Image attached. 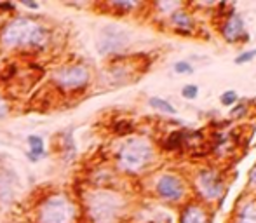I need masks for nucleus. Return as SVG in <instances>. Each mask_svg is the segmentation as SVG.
Listing matches in <instances>:
<instances>
[{"instance_id": "nucleus-1", "label": "nucleus", "mask_w": 256, "mask_h": 223, "mask_svg": "<svg viewBox=\"0 0 256 223\" xmlns=\"http://www.w3.org/2000/svg\"><path fill=\"white\" fill-rule=\"evenodd\" d=\"M49 40V28L30 18H14L0 30V44L6 49H42Z\"/></svg>"}, {"instance_id": "nucleus-2", "label": "nucleus", "mask_w": 256, "mask_h": 223, "mask_svg": "<svg viewBox=\"0 0 256 223\" xmlns=\"http://www.w3.org/2000/svg\"><path fill=\"white\" fill-rule=\"evenodd\" d=\"M78 211L75 202L63 194H56L38 206L37 223H77Z\"/></svg>"}, {"instance_id": "nucleus-3", "label": "nucleus", "mask_w": 256, "mask_h": 223, "mask_svg": "<svg viewBox=\"0 0 256 223\" xmlns=\"http://www.w3.org/2000/svg\"><path fill=\"white\" fill-rule=\"evenodd\" d=\"M120 213V199L115 194L94 192L88 199V214L92 223H115Z\"/></svg>"}, {"instance_id": "nucleus-4", "label": "nucleus", "mask_w": 256, "mask_h": 223, "mask_svg": "<svg viewBox=\"0 0 256 223\" xmlns=\"http://www.w3.org/2000/svg\"><path fill=\"white\" fill-rule=\"evenodd\" d=\"M152 159V146L143 140H129L118 150V166L124 171H142Z\"/></svg>"}, {"instance_id": "nucleus-5", "label": "nucleus", "mask_w": 256, "mask_h": 223, "mask_svg": "<svg viewBox=\"0 0 256 223\" xmlns=\"http://www.w3.org/2000/svg\"><path fill=\"white\" fill-rule=\"evenodd\" d=\"M89 80L91 74L84 64H66L52 74V84L66 92H75L88 88Z\"/></svg>"}, {"instance_id": "nucleus-6", "label": "nucleus", "mask_w": 256, "mask_h": 223, "mask_svg": "<svg viewBox=\"0 0 256 223\" xmlns=\"http://www.w3.org/2000/svg\"><path fill=\"white\" fill-rule=\"evenodd\" d=\"M128 42L129 37L124 30L117 26H104L98 38V51L104 56L115 54V52L122 51L128 46Z\"/></svg>"}, {"instance_id": "nucleus-7", "label": "nucleus", "mask_w": 256, "mask_h": 223, "mask_svg": "<svg viewBox=\"0 0 256 223\" xmlns=\"http://www.w3.org/2000/svg\"><path fill=\"white\" fill-rule=\"evenodd\" d=\"M157 192L162 199L168 200H178L183 196V185L180 182V178L172 174H164L158 178L157 182Z\"/></svg>"}, {"instance_id": "nucleus-8", "label": "nucleus", "mask_w": 256, "mask_h": 223, "mask_svg": "<svg viewBox=\"0 0 256 223\" xmlns=\"http://www.w3.org/2000/svg\"><path fill=\"white\" fill-rule=\"evenodd\" d=\"M199 185L202 194H206L208 197H218L222 192V183L212 172H202L199 178Z\"/></svg>"}, {"instance_id": "nucleus-9", "label": "nucleus", "mask_w": 256, "mask_h": 223, "mask_svg": "<svg viewBox=\"0 0 256 223\" xmlns=\"http://www.w3.org/2000/svg\"><path fill=\"white\" fill-rule=\"evenodd\" d=\"M223 35L228 42H236L239 40L240 37H244V24H242V20L240 16L234 14L228 21H226L225 28H223Z\"/></svg>"}, {"instance_id": "nucleus-10", "label": "nucleus", "mask_w": 256, "mask_h": 223, "mask_svg": "<svg viewBox=\"0 0 256 223\" xmlns=\"http://www.w3.org/2000/svg\"><path fill=\"white\" fill-rule=\"evenodd\" d=\"M28 146H30V152H28V159L30 160H38L40 157L46 156V150H44V140L37 134H30L26 138Z\"/></svg>"}, {"instance_id": "nucleus-11", "label": "nucleus", "mask_w": 256, "mask_h": 223, "mask_svg": "<svg viewBox=\"0 0 256 223\" xmlns=\"http://www.w3.org/2000/svg\"><path fill=\"white\" fill-rule=\"evenodd\" d=\"M182 223H206V214L199 208H188L183 214Z\"/></svg>"}, {"instance_id": "nucleus-12", "label": "nucleus", "mask_w": 256, "mask_h": 223, "mask_svg": "<svg viewBox=\"0 0 256 223\" xmlns=\"http://www.w3.org/2000/svg\"><path fill=\"white\" fill-rule=\"evenodd\" d=\"M237 223H256V206L254 204H248L242 208L239 214V222Z\"/></svg>"}, {"instance_id": "nucleus-13", "label": "nucleus", "mask_w": 256, "mask_h": 223, "mask_svg": "<svg viewBox=\"0 0 256 223\" xmlns=\"http://www.w3.org/2000/svg\"><path fill=\"white\" fill-rule=\"evenodd\" d=\"M171 20L174 24H178L180 28H192V20H190V16L186 12H182V10H178V12H172L171 14Z\"/></svg>"}, {"instance_id": "nucleus-14", "label": "nucleus", "mask_w": 256, "mask_h": 223, "mask_svg": "<svg viewBox=\"0 0 256 223\" xmlns=\"http://www.w3.org/2000/svg\"><path fill=\"white\" fill-rule=\"evenodd\" d=\"M150 106L155 110H160V112H166V114H176L174 106L171 103H168L166 100H160V98H150Z\"/></svg>"}, {"instance_id": "nucleus-15", "label": "nucleus", "mask_w": 256, "mask_h": 223, "mask_svg": "<svg viewBox=\"0 0 256 223\" xmlns=\"http://www.w3.org/2000/svg\"><path fill=\"white\" fill-rule=\"evenodd\" d=\"M0 199L10 200L12 199V188H10V182L6 178H0Z\"/></svg>"}, {"instance_id": "nucleus-16", "label": "nucleus", "mask_w": 256, "mask_h": 223, "mask_svg": "<svg viewBox=\"0 0 256 223\" xmlns=\"http://www.w3.org/2000/svg\"><path fill=\"white\" fill-rule=\"evenodd\" d=\"M74 152H75V146H74V142H72L70 136L63 140V154H64V159H70L74 157Z\"/></svg>"}, {"instance_id": "nucleus-17", "label": "nucleus", "mask_w": 256, "mask_h": 223, "mask_svg": "<svg viewBox=\"0 0 256 223\" xmlns=\"http://www.w3.org/2000/svg\"><path fill=\"white\" fill-rule=\"evenodd\" d=\"M236 102H237V92L236 91H225L222 94V105L232 106Z\"/></svg>"}, {"instance_id": "nucleus-18", "label": "nucleus", "mask_w": 256, "mask_h": 223, "mask_svg": "<svg viewBox=\"0 0 256 223\" xmlns=\"http://www.w3.org/2000/svg\"><path fill=\"white\" fill-rule=\"evenodd\" d=\"M182 94H183V98H186V100H194V98H197V94H199V88L194 86V84L185 86L183 91H182Z\"/></svg>"}, {"instance_id": "nucleus-19", "label": "nucleus", "mask_w": 256, "mask_h": 223, "mask_svg": "<svg viewBox=\"0 0 256 223\" xmlns=\"http://www.w3.org/2000/svg\"><path fill=\"white\" fill-rule=\"evenodd\" d=\"M174 70L176 74H192L194 68L190 63H186V61H178V63L174 64Z\"/></svg>"}, {"instance_id": "nucleus-20", "label": "nucleus", "mask_w": 256, "mask_h": 223, "mask_svg": "<svg viewBox=\"0 0 256 223\" xmlns=\"http://www.w3.org/2000/svg\"><path fill=\"white\" fill-rule=\"evenodd\" d=\"M254 56H256V49H253V51H248V52H244V54H240L239 58H236V63L237 64L248 63V61H251Z\"/></svg>"}, {"instance_id": "nucleus-21", "label": "nucleus", "mask_w": 256, "mask_h": 223, "mask_svg": "<svg viewBox=\"0 0 256 223\" xmlns=\"http://www.w3.org/2000/svg\"><path fill=\"white\" fill-rule=\"evenodd\" d=\"M180 142H182V134H172L171 138L168 140L166 146H168V148H174V146L180 145Z\"/></svg>"}, {"instance_id": "nucleus-22", "label": "nucleus", "mask_w": 256, "mask_h": 223, "mask_svg": "<svg viewBox=\"0 0 256 223\" xmlns=\"http://www.w3.org/2000/svg\"><path fill=\"white\" fill-rule=\"evenodd\" d=\"M7 114H9V103H7L6 98H2V96H0V118L6 117Z\"/></svg>"}, {"instance_id": "nucleus-23", "label": "nucleus", "mask_w": 256, "mask_h": 223, "mask_svg": "<svg viewBox=\"0 0 256 223\" xmlns=\"http://www.w3.org/2000/svg\"><path fill=\"white\" fill-rule=\"evenodd\" d=\"M112 7H118V9H131V7H136V4H132V2H112Z\"/></svg>"}, {"instance_id": "nucleus-24", "label": "nucleus", "mask_w": 256, "mask_h": 223, "mask_svg": "<svg viewBox=\"0 0 256 223\" xmlns=\"http://www.w3.org/2000/svg\"><path fill=\"white\" fill-rule=\"evenodd\" d=\"M23 6H26V7H32V9H37V4H30V2H23Z\"/></svg>"}, {"instance_id": "nucleus-25", "label": "nucleus", "mask_w": 256, "mask_h": 223, "mask_svg": "<svg viewBox=\"0 0 256 223\" xmlns=\"http://www.w3.org/2000/svg\"><path fill=\"white\" fill-rule=\"evenodd\" d=\"M251 180H253V183H256V169L253 171V174H251Z\"/></svg>"}]
</instances>
